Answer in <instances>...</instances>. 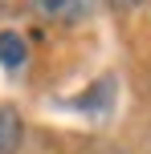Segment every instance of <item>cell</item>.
Returning a JSON list of instances; mask_svg holds the SVG:
<instances>
[{
    "mask_svg": "<svg viewBox=\"0 0 151 154\" xmlns=\"http://www.w3.org/2000/svg\"><path fill=\"white\" fill-rule=\"evenodd\" d=\"M94 4L98 0H33V8L49 20H82Z\"/></svg>",
    "mask_w": 151,
    "mask_h": 154,
    "instance_id": "cell-1",
    "label": "cell"
},
{
    "mask_svg": "<svg viewBox=\"0 0 151 154\" xmlns=\"http://www.w3.org/2000/svg\"><path fill=\"white\" fill-rule=\"evenodd\" d=\"M25 57H29V45H25L21 32H0V65L4 69H21Z\"/></svg>",
    "mask_w": 151,
    "mask_h": 154,
    "instance_id": "cell-3",
    "label": "cell"
},
{
    "mask_svg": "<svg viewBox=\"0 0 151 154\" xmlns=\"http://www.w3.org/2000/svg\"><path fill=\"white\" fill-rule=\"evenodd\" d=\"M147 154H151V150H147Z\"/></svg>",
    "mask_w": 151,
    "mask_h": 154,
    "instance_id": "cell-7",
    "label": "cell"
},
{
    "mask_svg": "<svg viewBox=\"0 0 151 154\" xmlns=\"http://www.w3.org/2000/svg\"><path fill=\"white\" fill-rule=\"evenodd\" d=\"M21 114L12 106H0V154H16L21 146Z\"/></svg>",
    "mask_w": 151,
    "mask_h": 154,
    "instance_id": "cell-2",
    "label": "cell"
},
{
    "mask_svg": "<svg viewBox=\"0 0 151 154\" xmlns=\"http://www.w3.org/2000/svg\"><path fill=\"white\" fill-rule=\"evenodd\" d=\"M90 154H127V150H123V146H114V142H98Z\"/></svg>",
    "mask_w": 151,
    "mask_h": 154,
    "instance_id": "cell-5",
    "label": "cell"
},
{
    "mask_svg": "<svg viewBox=\"0 0 151 154\" xmlns=\"http://www.w3.org/2000/svg\"><path fill=\"white\" fill-rule=\"evenodd\" d=\"M110 8H135V4H143V0H106Z\"/></svg>",
    "mask_w": 151,
    "mask_h": 154,
    "instance_id": "cell-6",
    "label": "cell"
},
{
    "mask_svg": "<svg viewBox=\"0 0 151 154\" xmlns=\"http://www.w3.org/2000/svg\"><path fill=\"white\" fill-rule=\"evenodd\" d=\"M110 101H114V77H102V81H98L94 89H86L74 106L78 109H106Z\"/></svg>",
    "mask_w": 151,
    "mask_h": 154,
    "instance_id": "cell-4",
    "label": "cell"
}]
</instances>
